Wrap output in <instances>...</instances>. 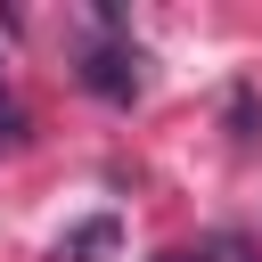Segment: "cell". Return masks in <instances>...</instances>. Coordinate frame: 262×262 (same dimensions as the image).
I'll return each instance as SVG.
<instances>
[{"label":"cell","mask_w":262,"mask_h":262,"mask_svg":"<svg viewBox=\"0 0 262 262\" xmlns=\"http://www.w3.org/2000/svg\"><path fill=\"white\" fill-rule=\"evenodd\" d=\"M229 131L254 139V90H229Z\"/></svg>","instance_id":"4"},{"label":"cell","mask_w":262,"mask_h":262,"mask_svg":"<svg viewBox=\"0 0 262 262\" xmlns=\"http://www.w3.org/2000/svg\"><path fill=\"white\" fill-rule=\"evenodd\" d=\"M139 66H147V57H139L131 41H98V49H82V90H90V98H106V106H131V98H139V82H147Z\"/></svg>","instance_id":"1"},{"label":"cell","mask_w":262,"mask_h":262,"mask_svg":"<svg viewBox=\"0 0 262 262\" xmlns=\"http://www.w3.org/2000/svg\"><path fill=\"white\" fill-rule=\"evenodd\" d=\"M115 213H90V221H74L66 237H57V262H98V254H115Z\"/></svg>","instance_id":"2"},{"label":"cell","mask_w":262,"mask_h":262,"mask_svg":"<svg viewBox=\"0 0 262 262\" xmlns=\"http://www.w3.org/2000/svg\"><path fill=\"white\" fill-rule=\"evenodd\" d=\"M196 262H262V254H254V237H246V229H213Z\"/></svg>","instance_id":"3"},{"label":"cell","mask_w":262,"mask_h":262,"mask_svg":"<svg viewBox=\"0 0 262 262\" xmlns=\"http://www.w3.org/2000/svg\"><path fill=\"white\" fill-rule=\"evenodd\" d=\"M16 139H25V115H16V98L0 90V147H16Z\"/></svg>","instance_id":"5"},{"label":"cell","mask_w":262,"mask_h":262,"mask_svg":"<svg viewBox=\"0 0 262 262\" xmlns=\"http://www.w3.org/2000/svg\"><path fill=\"white\" fill-rule=\"evenodd\" d=\"M156 262H196V254H156Z\"/></svg>","instance_id":"6"}]
</instances>
